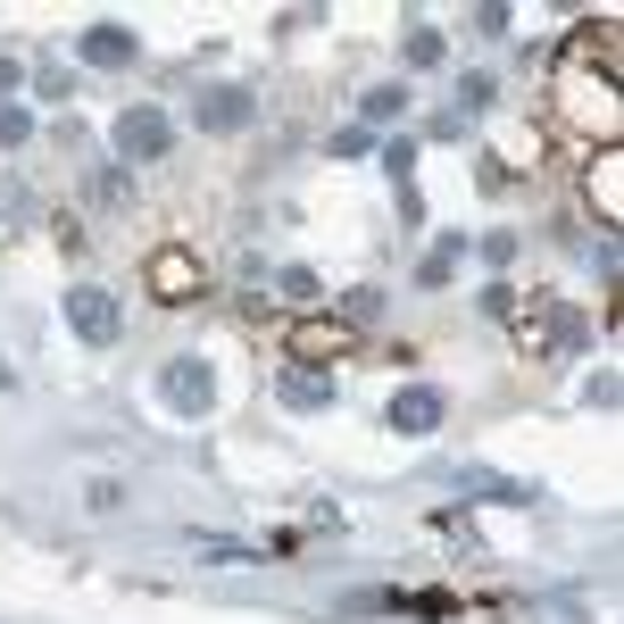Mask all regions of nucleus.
Segmentation results:
<instances>
[{
	"label": "nucleus",
	"mask_w": 624,
	"mask_h": 624,
	"mask_svg": "<svg viewBox=\"0 0 624 624\" xmlns=\"http://www.w3.org/2000/svg\"><path fill=\"white\" fill-rule=\"evenodd\" d=\"M67 325H76L92 350H109L117 334H126V308H117V291H100V284H76L67 291Z\"/></svg>",
	"instance_id": "2"
},
{
	"label": "nucleus",
	"mask_w": 624,
	"mask_h": 624,
	"mask_svg": "<svg viewBox=\"0 0 624 624\" xmlns=\"http://www.w3.org/2000/svg\"><path fill=\"white\" fill-rule=\"evenodd\" d=\"M200 558H208V566H258L267 549H241V542H200Z\"/></svg>",
	"instance_id": "12"
},
{
	"label": "nucleus",
	"mask_w": 624,
	"mask_h": 624,
	"mask_svg": "<svg viewBox=\"0 0 624 624\" xmlns=\"http://www.w3.org/2000/svg\"><path fill=\"white\" fill-rule=\"evenodd\" d=\"M384 167L400 176V192H408V167H416V142H408V133H400V142H384Z\"/></svg>",
	"instance_id": "17"
},
{
	"label": "nucleus",
	"mask_w": 624,
	"mask_h": 624,
	"mask_svg": "<svg viewBox=\"0 0 624 624\" xmlns=\"http://www.w3.org/2000/svg\"><path fill=\"white\" fill-rule=\"evenodd\" d=\"M284 350L291 358H341V350H350V325H291Z\"/></svg>",
	"instance_id": "8"
},
{
	"label": "nucleus",
	"mask_w": 624,
	"mask_h": 624,
	"mask_svg": "<svg viewBox=\"0 0 624 624\" xmlns=\"http://www.w3.org/2000/svg\"><path fill=\"white\" fill-rule=\"evenodd\" d=\"M508 26H516V17L499 9V0H483V9H475V33H508Z\"/></svg>",
	"instance_id": "20"
},
{
	"label": "nucleus",
	"mask_w": 624,
	"mask_h": 624,
	"mask_svg": "<svg viewBox=\"0 0 624 624\" xmlns=\"http://www.w3.org/2000/svg\"><path fill=\"white\" fill-rule=\"evenodd\" d=\"M475 109H492V76H466L458 83V117H475Z\"/></svg>",
	"instance_id": "15"
},
{
	"label": "nucleus",
	"mask_w": 624,
	"mask_h": 624,
	"mask_svg": "<svg viewBox=\"0 0 624 624\" xmlns=\"http://www.w3.org/2000/svg\"><path fill=\"white\" fill-rule=\"evenodd\" d=\"M275 400L284 408H334V367H284L275 375Z\"/></svg>",
	"instance_id": "6"
},
{
	"label": "nucleus",
	"mask_w": 624,
	"mask_h": 624,
	"mask_svg": "<svg viewBox=\"0 0 624 624\" xmlns=\"http://www.w3.org/2000/svg\"><path fill=\"white\" fill-rule=\"evenodd\" d=\"M592 192H600V200H608V225H616V150H608V159H600V167H592Z\"/></svg>",
	"instance_id": "16"
},
{
	"label": "nucleus",
	"mask_w": 624,
	"mask_h": 624,
	"mask_svg": "<svg viewBox=\"0 0 624 624\" xmlns=\"http://www.w3.org/2000/svg\"><path fill=\"white\" fill-rule=\"evenodd\" d=\"M275 284H284V300H291V308H317V300H325V284H317L308 267H284Z\"/></svg>",
	"instance_id": "11"
},
{
	"label": "nucleus",
	"mask_w": 624,
	"mask_h": 624,
	"mask_svg": "<svg viewBox=\"0 0 624 624\" xmlns=\"http://www.w3.org/2000/svg\"><path fill=\"white\" fill-rule=\"evenodd\" d=\"M109 142H117V159H167L176 150V117L167 109H117Z\"/></svg>",
	"instance_id": "1"
},
{
	"label": "nucleus",
	"mask_w": 624,
	"mask_h": 624,
	"mask_svg": "<svg viewBox=\"0 0 624 624\" xmlns=\"http://www.w3.org/2000/svg\"><path fill=\"white\" fill-rule=\"evenodd\" d=\"M384 317V291H350V300H341V325H375Z\"/></svg>",
	"instance_id": "13"
},
{
	"label": "nucleus",
	"mask_w": 624,
	"mask_h": 624,
	"mask_svg": "<svg viewBox=\"0 0 624 624\" xmlns=\"http://www.w3.org/2000/svg\"><path fill=\"white\" fill-rule=\"evenodd\" d=\"M17 83H26V67H17V59H0V109H9V92H17Z\"/></svg>",
	"instance_id": "21"
},
{
	"label": "nucleus",
	"mask_w": 624,
	"mask_h": 624,
	"mask_svg": "<svg viewBox=\"0 0 624 624\" xmlns=\"http://www.w3.org/2000/svg\"><path fill=\"white\" fill-rule=\"evenodd\" d=\"M142 284H150V300H192V291H200V258L192 250H159L142 267Z\"/></svg>",
	"instance_id": "4"
},
{
	"label": "nucleus",
	"mask_w": 624,
	"mask_h": 624,
	"mask_svg": "<svg viewBox=\"0 0 624 624\" xmlns=\"http://www.w3.org/2000/svg\"><path fill=\"white\" fill-rule=\"evenodd\" d=\"M458 250H466V241H442V250H433V258H425V284H442V275H449V267H458Z\"/></svg>",
	"instance_id": "19"
},
{
	"label": "nucleus",
	"mask_w": 624,
	"mask_h": 624,
	"mask_svg": "<svg viewBox=\"0 0 624 624\" xmlns=\"http://www.w3.org/2000/svg\"><path fill=\"white\" fill-rule=\"evenodd\" d=\"M83 59L92 67H133V26H83Z\"/></svg>",
	"instance_id": "9"
},
{
	"label": "nucleus",
	"mask_w": 624,
	"mask_h": 624,
	"mask_svg": "<svg viewBox=\"0 0 624 624\" xmlns=\"http://www.w3.org/2000/svg\"><path fill=\"white\" fill-rule=\"evenodd\" d=\"M408 67H442V33H433V26L408 33Z\"/></svg>",
	"instance_id": "14"
},
{
	"label": "nucleus",
	"mask_w": 624,
	"mask_h": 624,
	"mask_svg": "<svg viewBox=\"0 0 624 624\" xmlns=\"http://www.w3.org/2000/svg\"><path fill=\"white\" fill-rule=\"evenodd\" d=\"M26 133H33V117H26V109H17V100H9V109H0V142L17 150V142H26Z\"/></svg>",
	"instance_id": "18"
},
{
	"label": "nucleus",
	"mask_w": 624,
	"mask_h": 624,
	"mask_svg": "<svg viewBox=\"0 0 624 624\" xmlns=\"http://www.w3.org/2000/svg\"><path fill=\"white\" fill-rule=\"evenodd\" d=\"M442 416H449V392H442V384H408V392H392V416H384V425L408 433V442H425V433H442Z\"/></svg>",
	"instance_id": "3"
},
{
	"label": "nucleus",
	"mask_w": 624,
	"mask_h": 624,
	"mask_svg": "<svg viewBox=\"0 0 624 624\" xmlns=\"http://www.w3.org/2000/svg\"><path fill=\"white\" fill-rule=\"evenodd\" d=\"M159 392H167V408H184V416H200L208 400H217V375L200 367V358H176V367L159 375Z\"/></svg>",
	"instance_id": "5"
},
{
	"label": "nucleus",
	"mask_w": 624,
	"mask_h": 624,
	"mask_svg": "<svg viewBox=\"0 0 624 624\" xmlns=\"http://www.w3.org/2000/svg\"><path fill=\"white\" fill-rule=\"evenodd\" d=\"M250 109H258V100L241 92V83H217V92H200V100H192V117H200L208 133H234V126H250Z\"/></svg>",
	"instance_id": "7"
},
{
	"label": "nucleus",
	"mask_w": 624,
	"mask_h": 624,
	"mask_svg": "<svg viewBox=\"0 0 624 624\" xmlns=\"http://www.w3.org/2000/svg\"><path fill=\"white\" fill-rule=\"evenodd\" d=\"M358 109H367V126H392V117H408V92H400V83H375Z\"/></svg>",
	"instance_id": "10"
}]
</instances>
